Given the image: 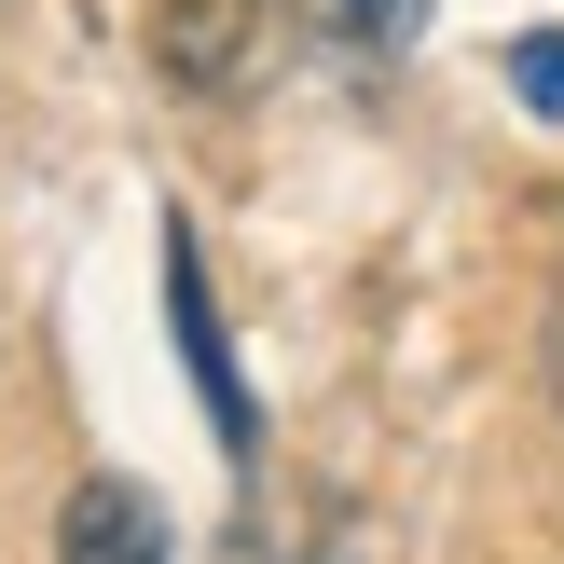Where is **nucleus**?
Here are the masks:
<instances>
[{
    "label": "nucleus",
    "instance_id": "7ed1b4c3",
    "mask_svg": "<svg viewBox=\"0 0 564 564\" xmlns=\"http://www.w3.org/2000/svg\"><path fill=\"white\" fill-rule=\"evenodd\" d=\"M165 317H180V345H193V372H207V413H220V455H262V427H248V386H235V358H220V330H207V290H193V235L165 220Z\"/></svg>",
    "mask_w": 564,
    "mask_h": 564
},
{
    "label": "nucleus",
    "instance_id": "f257e3e1",
    "mask_svg": "<svg viewBox=\"0 0 564 564\" xmlns=\"http://www.w3.org/2000/svg\"><path fill=\"white\" fill-rule=\"evenodd\" d=\"M248 42H262V0H152V69L180 97H220L248 69Z\"/></svg>",
    "mask_w": 564,
    "mask_h": 564
},
{
    "label": "nucleus",
    "instance_id": "20e7f679",
    "mask_svg": "<svg viewBox=\"0 0 564 564\" xmlns=\"http://www.w3.org/2000/svg\"><path fill=\"white\" fill-rule=\"evenodd\" d=\"M510 83H523V110L564 124V28H523V42H510Z\"/></svg>",
    "mask_w": 564,
    "mask_h": 564
},
{
    "label": "nucleus",
    "instance_id": "f03ea898",
    "mask_svg": "<svg viewBox=\"0 0 564 564\" xmlns=\"http://www.w3.org/2000/svg\"><path fill=\"white\" fill-rule=\"evenodd\" d=\"M165 551H180V538H165V510H152L138 482H110V468L69 482V510H55V564H165Z\"/></svg>",
    "mask_w": 564,
    "mask_h": 564
},
{
    "label": "nucleus",
    "instance_id": "39448f33",
    "mask_svg": "<svg viewBox=\"0 0 564 564\" xmlns=\"http://www.w3.org/2000/svg\"><path fill=\"white\" fill-rule=\"evenodd\" d=\"M358 14H372V28H386V14H400V0H358Z\"/></svg>",
    "mask_w": 564,
    "mask_h": 564
}]
</instances>
